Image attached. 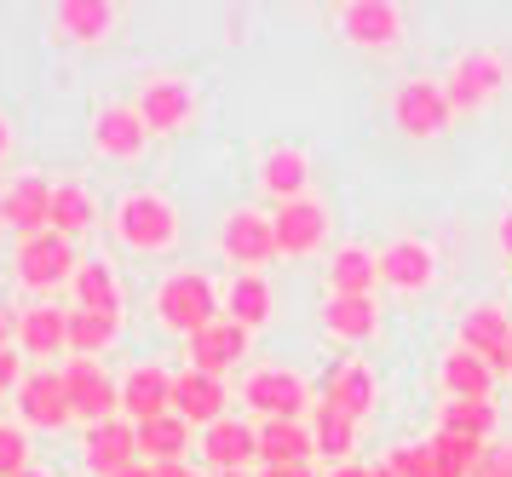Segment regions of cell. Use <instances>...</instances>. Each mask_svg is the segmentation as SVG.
Returning <instances> with one entry per match:
<instances>
[{"instance_id":"cell-14","label":"cell","mask_w":512,"mask_h":477,"mask_svg":"<svg viewBox=\"0 0 512 477\" xmlns=\"http://www.w3.org/2000/svg\"><path fill=\"white\" fill-rule=\"evenodd\" d=\"M144 138H150V127H144L139 104H104L93 121V144L104 150L110 161H127L144 150Z\"/></svg>"},{"instance_id":"cell-9","label":"cell","mask_w":512,"mask_h":477,"mask_svg":"<svg viewBox=\"0 0 512 477\" xmlns=\"http://www.w3.org/2000/svg\"><path fill=\"white\" fill-rule=\"evenodd\" d=\"M173 414L185 426H219L225 420V380L219 374H202V368L173 374Z\"/></svg>"},{"instance_id":"cell-17","label":"cell","mask_w":512,"mask_h":477,"mask_svg":"<svg viewBox=\"0 0 512 477\" xmlns=\"http://www.w3.org/2000/svg\"><path fill=\"white\" fill-rule=\"evenodd\" d=\"M202 455H208L213 472H242L248 460H259V426H242V420H219L202 432Z\"/></svg>"},{"instance_id":"cell-38","label":"cell","mask_w":512,"mask_h":477,"mask_svg":"<svg viewBox=\"0 0 512 477\" xmlns=\"http://www.w3.org/2000/svg\"><path fill=\"white\" fill-rule=\"evenodd\" d=\"M397 477H438V460H432V443H409V449H392L386 460Z\"/></svg>"},{"instance_id":"cell-35","label":"cell","mask_w":512,"mask_h":477,"mask_svg":"<svg viewBox=\"0 0 512 477\" xmlns=\"http://www.w3.org/2000/svg\"><path fill=\"white\" fill-rule=\"evenodd\" d=\"M93 219H98V207L81 184H58V190H52V230H58V236L75 242L81 230H93Z\"/></svg>"},{"instance_id":"cell-13","label":"cell","mask_w":512,"mask_h":477,"mask_svg":"<svg viewBox=\"0 0 512 477\" xmlns=\"http://www.w3.org/2000/svg\"><path fill=\"white\" fill-rule=\"evenodd\" d=\"M248 357V328L242 322H213L202 334H190V368H202V374H219L225 380V368H236Z\"/></svg>"},{"instance_id":"cell-49","label":"cell","mask_w":512,"mask_h":477,"mask_svg":"<svg viewBox=\"0 0 512 477\" xmlns=\"http://www.w3.org/2000/svg\"><path fill=\"white\" fill-rule=\"evenodd\" d=\"M374 477H397V472H392V466H374Z\"/></svg>"},{"instance_id":"cell-27","label":"cell","mask_w":512,"mask_h":477,"mask_svg":"<svg viewBox=\"0 0 512 477\" xmlns=\"http://www.w3.org/2000/svg\"><path fill=\"white\" fill-rule=\"evenodd\" d=\"M18 340H24V351L41 363V357H52L58 345H70V311H52V305H35V311H24V322H18Z\"/></svg>"},{"instance_id":"cell-43","label":"cell","mask_w":512,"mask_h":477,"mask_svg":"<svg viewBox=\"0 0 512 477\" xmlns=\"http://www.w3.org/2000/svg\"><path fill=\"white\" fill-rule=\"evenodd\" d=\"M156 477H202V472H190L185 460H167V466H156Z\"/></svg>"},{"instance_id":"cell-7","label":"cell","mask_w":512,"mask_h":477,"mask_svg":"<svg viewBox=\"0 0 512 477\" xmlns=\"http://www.w3.org/2000/svg\"><path fill=\"white\" fill-rule=\"evenodd\" d=\"M52 190L58 184L47 179H12L6 184V196H0V225L18 230V236H47L52 230Z\"/></svg>"},{"instance_id":"cell-51","label":"cell","mask_w":512,"mask_h":477,"mask_svg":"<svg viewBox=\"0 0 512 477\" xmlns=\"http://www.w3.org/2000/svg\"><path fill=\"white\" fill-rule=\"evenodd\" d=\"M213 477H242V472H213Z\"/></svg>"},{"instance_id":"cell-10","label":"cell","mask_w":512,"mask_h":477,"mask_svg":"<svg viewBox=\"0 0 512 477\" xmlns=\"http://www.w3.org/2000/svg\"><path fill=\"white\" fill-rule=\"evenodd\" d=\"M271 230H277V253L300 259V253H311V248L328 242V213L317 202H277Z\"/></svg>"},{"instance_id":"cell-25","label":"cell","mask_w":512,"mask_h":477,"mask_svg":"<svg viewBox=\"0 0 512 477\" xmlns=\"http://www.w3.org/2000/svg\"><path fill=\"white\" fill-rule=\"evenodd\" d=\"M374 374L363 363H340V368H328V380H323V397L328 403H340V409L351 414V420H363V414L374 409Z\"/></svg>"},{"instance_id":"cell-45","label":"cell","mask_w":512,"mask_h":477,"mask_svg":"<svg viewBox=\"0 0 512 477\" xmlns=\"http://www.w3.org/2000/svg\"><path fill=\"white\" fill-rule=\"evenodd\" d=\"M328 477H374V466H334Z\"/></svg>"},{"instance_id":"cell-29","label":"cell","mask_w":512,"mask_h":477,"mask_svg":"<svg viewBox=\"0 0 512 477\" xmlns=\"http://www.w3.org/2000/svg\"><path fill=\"white\" fill-rule=\"evenodd\" d=\"M259 179H265V190H271V196H282V202H305L311 161H305V150H271V156H265V167H259Z\"/></svg>"},{"instance_id":"cell-30","label":"cell","mask_w":512,"mask_h":477,"mask_svg":"<svg viewBox=\"0 0 512 477\" xmlns=\"http://www.w3.org/2000/svg\"><path fill=\"white\" fill-rule=\"evenodd\" d=\"M75 311H104V317H116L121 311L116 271H110L104 259H87V265L75 271Z\"/></svg>"},{"instance_id":"cell-15","label":"cell","mask_w":512,"mask_h":477,"mask_svg":"<svg viewBox=\"0 0 512 477\" xmlns=\"http://www.w3.org/2000/svg\"><path fill=\"white\" fill-rule=\"evenodd\" d=\"M340 29L357 46H392L403 35V6H392V0H351L340 12Z\"/></svg>"},{"instance_id":"cell-1","label":"cell","mask_w":512,"mask_h":477,"mask_svg":"<svg viewBox=\"0 0 512 477\" xmlns=\"http://www.w3.org/2000/svg\"><path fill=\"white\" fill-rule=\"evenodd\" d=\"M156 317L167 322V328H179V334H202V328H213L219 322V288H213L202 271H179L162 282V294H156Z\"/></svg>"},{"instance_id":"cell-12","label":"cell","mask_w":512,"mask_h":477,"mask_svg":"<svg viewBox=\"0 0 512 477\" xmlns=\"http://www.w3.org/2000/svg\"><path fill=\"white\" fill-rule=\"evenodd\" d=\"M139 460V426L133 420H104V426H87V472L116 477Z\"/></svg>"},{"instance_id":"cell-50","label":"cell","mask_w":512,"mask_h":477,"mask_svg":"<svg viewBox=\"0 0 512 477\" xmlns=\"http://www.w3.org/2000/svg\"><path fill=\"white\" fill-rule=\"evenodd\" d=\"M18 477H47V472H18Z\"/></svg>"},{"instance_id":"cell-52","label":"cell","mask_w":512,"mask_h":477,"mask_svg":"<svg viewBox=\"0 0 512 477\" xmlns=\"http://www.w3.org/2000/svg\"><path fill=\"white\" fill-rule=\"evenodd\" d=\"M507 374H512V363H507Z\"/></svg>"},{"instance_id":"cell-20","label":"cell","mask_w":512,"mask_h":477,"mask_svg":"<svg viewBox=\"0 0 512 477\" xmlns=\"http://www.w3.org/2000/svg\"><path fill=\"white\" fill-rule=\"evenodd\" d=\"M311 455H317L311 426H300V420H265L259 426V460L265 466H311Z\"/></svg>"},{"instance_id":"cell-3","label":"cell","mask_w":512,"mask_h":477,"mask_svg":"<svg viewBox=\"0 0 512 477\" xmlns=\"http://www.w3.org/2000/svg\"><path fill=\"white\" fill-rule=\"evenodd\" d=\"M75 242L70 236H58V230H47V236H29V242H18V282L24 288H58V282H75Z\"/></svg>"},{"instance_id":"cell-23","label":"cell","mask_w":512,"mask_h":477,"mask_svg":"<svg viewBox=\"0 0 512 477\" xmlns=\"http://www.w3.org/2000/svg\"><path fill=\"white\" fill-rule=\"evenodd\" d=\"M374 282H380V259L369 248H340L334 265H328V288L340 299H374Z\"/></svg>"},{"instance_id":"cell-39","label":"cell","mask_w":512,"mask_h":477,"mask_svg":"<svg viewBox=\"0 0 512 477\" xmlns=\"http://www.w3.org/2000/svg\"><path fill=\"white\" fill-rule=\"evenodd\" d=\"M18 472H29V437L0 426V477H18Z\"/></svg>"},{"instance_id":"cell-8","label":"cell","mask_w":512,"mask_h":477,"mask_svg":"<svg viewBox=\"0 0 512 477\" xmlns=\"http://www.w3.org/2000/svg\"><path fill=\"white\" fill-rule=\"evenodd\" d=\"M242 397H248V409L265 414V420H300L305 403H311L305 380H300V374H288V368H259Z\"/></svg>"},{"instance_id":"cell-33","label":"cell","mask_w":512,"mask_h":477,"mask_svg":"<svg viewBox=\"0 0 512 477\" xmlns=\"http://www.w3.org/2000/svg\"><path fill=\"white\" fill-rule=\"evenodd\" d=\"M58 23H64L70 41H104L110 23H116V6L110 0H64L58 6Z\"/></svg>"},{"instance_id":"cell-32","label":"cell","mask_w":512,"mask_h":477,"mask_svg":"<svg viewBox=\"0 0 512 477\" xmlns=\"http://www.w3.org/2000/svg\"><path fill=\"white\" fill-rule=\"evenodd\" d=\"M225 317L242 322V328H259V322H271V282L265 276H236L231 288H225Z\"/></svg>"},{"instance_id":"cell-18","label":"cell","mask_w":512,"mask_h":477,"mask_svg":"<svg viewBox=\"0 0 512 477\" xmlns=\"http://www.w3.org/2000/svg\"><path fill=\"white\" fill-rule=\"evenodd\" d=\"M219 242H225V253H231L236 265L254 271V265H265V259L277 253V230H271L265 213H248V207H242V213L225 219V236H219Z\"/></svg>"},{"instance_id":"cell-16","label":"cell","mask_w":512,"mask_h":477,"mask_svg":"<svg viewBox=\"0 0 512 477\" xmlns=\"http://www.w3.org/2000/svg\"><path fill=\"white\" fill-rule=\"evenodd\" d=\"M121 409L127 420H156V414H173V374L156 363H139L127 380H121Z\"/></svg>"},{"instance_id":"cell-4","label":"cell","mask_w":512,"mask_h":477,"mask_svg":"<svg viewBox=\"0 0 512 477\" xmlns=\"http://www.w3.org/2000/svg\"><path fill=\"white\" fill-rule=\"evenodd\" d=\"M449 115H455V104H449V92H443L438 81H409V87H397V98H392L397 133H409V138H438L443 127H449Z\"/></svg>"},{"instance_id":"cell-37","label":"cell","mask_w":512,"mask_h":477,"mask_svg":"<svg viewBox=\"0 0 512 477\" xmlns=\"http://www.w3.org/2000/svg\"><path fill=\"white\" fill-rule=\"evenodd\" d=\"M110 340H116V317H104V311H70V351L75 357H98Z\"/></svg>"},{"instance_id":"cell-24","label":"cell","mask_w":512,"mask_h":477,"mask_svg":"<svg viewBox=\"0 0 512 477\" xmlns=\"http://www.w3.org/2000/svg\"><path fill=\"white\" fill-rule=\"evenodd\" d=\"M443 386L455 403H489V391H495V368L484 357H472V351H449L443 357Z\"/></svg>"},{"instance_id":"cell-46","label":"cell","mask_w":512,"mask_h":477,"mask_svg":"<svg viewBox=\"0 0 512 477\" xmlns=\"http://www.w3.org/2000/svg\"><path fill=\"white\" fill-rule=\"evenodd\" d=\"M501 253L512 259V213H501Z\"/></svg>"},{"instance_id":"cell-22","label":"cell","mask_w":512,"mask_h":477,"mask_svg":"<svg viewBox=\"0 0 512 477\" xmlns=\"http://www.w3.org/2000/svg\"><path fill=\"white\" fill-rule=\"evenodd\" d=\"M380 282L403 288V294H420L432 282V248L426 242H392V248L380 253Z\"/></svg>"},{"instance_id":"cell-40","label":"cell","mask_w":512,"mask_h":477,"mask_svg":"<svg viewBox=\"0 0 512 477\" xmlns=\"http://www.w3.org/2000/svg\"><path fill=\"white\" fill-rule=\"evenodd\" d=\"M472 477H512V443L484 449V460H478V472H472Z\"/></svg>"},{"instance_id":"cell-34","label":"cell","mask_w":512,"mask_h":477,"mask_svg":"<svg viewBox=\"0 0 512 477\" xmlns=\"http://www.w3.org/2000/svg\"><path fill=\"white\" fill-rule=\"evenodd\" d=\"M501 426V414H495V403H443V414H438V432H449V437H472V443H484L489 432Z\"/></svg>"},{"instance_id":"cell-11","label":"cell","mask_w":512,"mask_h":477,"mask_svg":"<svg viewBox=\"0 0 512 477\" xmlns=\"http://www.w3.org/2000/svg\"><path fill=\"white\" fill-rule=\"evenodd\" d=\"M461 351L484 357L489 368H507L512 363V322L495 305H472L461 317Z\"/></svg>"},{"instance_id":"cell-2","label":"cell","mask_w":512,"mask_h":477,"mask_svg":"<svg viewBox=\"0 0 512 477\" xmlns=\"http://www.w3.org/2000/svg\"><path fill=\"white\" fill-rule=\"evenodd\" d=\"M116 230H121V242L127 248H139V253H156L173 242V230H179V219H173V207L162 202V196H121L116 207Z\"/></svg>"},{"instance_id":"cell-5","label":"cell","mask_w":512,"mask_h":477,"mask_svg":"<svg viewBox=\"0 0 512 477\" xmlns=\"http://www.w3.org/2000/svg\"><path fill=\"white\" fill-rule=\"evenodd\" d=\"M18 414H24V426H41V432L70 426L75 409H70V391H64V368H35V374H24Z\"/></svg>"},{"instance_id":"cell-28","label":"cell","mask_w":512,"mask_h":477,"mask_svg":"<svg viewBox=\"0 0 512 477\" xmlns=\"http://www.w3.org/2000/svg\"><path fill=\"white\" fill-rule=\"evenodd\" d=\"M323 328L334 340H369L374 328H380V311H374V299H340L328 294L323 299Z\"/></svg>"},{"instance_id":"cell-31","label":"cell","mask_w":512,"mask_h":477,"mask_svg":"<svg viewBox=\"0 0 512 477\" xmlns=\"http://www.w3.org/2000/svg\"><path fill=\"white\" fill-rule=\"evenodd\" d=\"M311 437H317V455L323 460H346L351 443H357V420H351L340 403L317 397V420H311Z\"/></svg>"},{"instance_id":"cell-36","label":"cell","mask_w":512,"mask_h":477,"mask_svg":"<svg viewBox=\"0 0 512 477\" xmlns=\"http://www.w3.org/2000/svg\"><path fill=\"white\" fill-rule=\"evenodd\" d=\"M432 460H438V477H472V472H478V460H484V443L438 432V437H432Z\"/></svg>"},{"instance_id":"cell-19","label":"cell","mask_w":512,"mask_h":477,"mask_svg":"<svg viewBox=\"0 0 512 477\" xmlns=\"http://www.w3.org/2000/svg\"><path fill=\"white\" fill-rule=\"evenodd\" d=\"M501 81H507V64H501V58H489V52H472V58L455 64V75H449V87H443V92H449V104H455V110H478Z\"/></svg>"},{"instance_id":"cell-41","label":"cell","mask_w":512,"mask_h":477,"mask_svg":"<svg viewBox=\"0 0 512 477\" xmlns=\"http://www.w3.org/2000/svg\"><path fill=\"white\" fill-rule=\"evenodd\" d=\"M18 386H24V363H18V351L6 345V351H0V397L18 391Z\"/></svg>"},{"instance_id":"cell-26","label":"cell","mask_w":512,"mask_h":477,"mask_svg":"<svg viewBox=\"0 0 512 477\" xmlns=\"http://www.w3.org/2000/svg\"><path fill=\"white\" fill-rule=\"evenodd\" d=\"M190 449V426L179 414H156V420H139V460L150 466H167V460H185Z\"/></svg>"},{"instance_id":"cell-48","label":"cell","mask_w":512,"mask_h":477,"mask_svg":"<svg viewBox=\"0 0 512 477\" xmlns=\"http://www.w3.org/2000/svg\"><path fill=\"white\" fill-rule=\"evenodd\" d=\"M6 150H12V127H6V121H0V156H6Z\"/></svg>"},{"instance_id":"cell-42","label":"cell","mask_w":512,"mask_h":477,"mask_svg":"<svg viewBox=\"0 0 512 477\" xmlns=\"http://www.w3.org/2000/svg\"><path fill=\"white\" fill-rule=\"evenodd\" d=\"M259 477H317V472H311V466H265Z\"/></svg>"},{"instance_id":"cell-47","label":"cell","mask_w":512,"mask_h":477,"mask_svg":"<svg viewBox=\"0 0 512 477\" xmlns=\"http://www.w3.org/2000/svg\"><path fill=\"white\" fill-rule=\"evenodd\" d=\"M6 340H12V317L0 311V351H6Z\"/></svg>"},{"instance_id":"cell-6","label":"cell","mask_w":512,"mask_h":477,"mask_svg":"<svg viewBox=\"0 0 512 477\" xmlns=\"http://www.w3.org/2000/svg\"><path fill=\"white\" fill-rule=\"evenodd\" d=\"M64 391H70V409L87 420V426H104V420H116V403H121V386L93 363V357H75L64 368Z\"/></svg>"},{"instance_id":"cell-44","label":"cell","mask_w":512,"mask_h":477,"mask_svg":"<svg viewBox=\"0 0 512 477\" xmlns=\"http://www.w3.org/2000/svg\"><path fill=\"white\" fill-rule=\"evenodd\" d=\"M116 477H156V466H150V460H133V466H127V472H116Z\"/></svg>"},{"instance_id":"cell-21","label":"cell","mask_w":512,"mask_h":477,"mask_svg":"<svg viewBox=\"0 0 512 477\" xmlns=\"http://www.w3.org/2000/svg\"><path fill=\"white\" fill-rule=\"evenodd\" d=\"M139 115L150 133H179L190 121V87L185 81H150L139 92Z\"/></svg>"}]
</instances>
